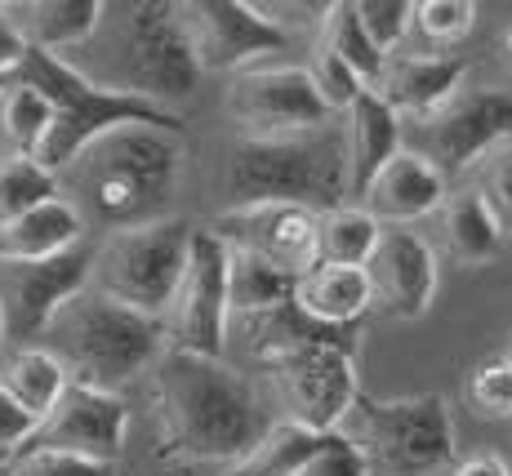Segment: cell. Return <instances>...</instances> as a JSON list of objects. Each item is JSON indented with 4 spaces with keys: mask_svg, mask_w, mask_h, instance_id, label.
<instances>
[{
    "mask_svg": "<svg viewBox=\"0 0 512 476\" xmlns=\"http://www.w3.org/2000/svg\"><path fill=\"white\" fill-rule=\"evenodd\" d=\"M156 370V405H161L170 445L201 463H236L254 450L272 428V401L241 370L214 356L170 352L165 347Z\"/></svg>",
    "mask_w": 512,
    "mask_h": 476,
    "instance_id": "obj_1",
    "label": "cell"
},
{
    "mask_svg": "<svg viewBox=\"0 0 512 476\" xmlns=\"http://www.w3.org/2000/svg\"><path fill=\"white\" fill-rule=\"evenodd\" d=\"M179 165V134L125 125V130L94 138L63 170L76 187V196H67V201L81 210L85 223L94 218L107 232L152 223V218H165V201L179 183Z\"/></svg>",
    "mask_w": 512,
    "mask_h": 476,
    "instance_id": "obj_2",
    "label": "cell"
},
{
    "mask_svg": "<svg viewBox=\"0 0 512 476\" xmlns=\"http://www.w3.org/2000/svg\"><path fill=\"white\" fill-rule=\"evenodd\" d=\"M41 347L58 356L76 388L121 396L143 370L161 361L165 325L85 285L76 299H67L54 312V321L41 334Z\"/></svg>",
    "mask_w": 512,
    "mask_h": 476,
    "instance_id": "obj_3",
    "label": "cell"
},
{
    "mask_svg": "<svg viewBox=\"0 0 512 476\" xmlns=\"http://www.w3.org/2000/svg\"><path fill=\"white\" fill-rule=\"evenodd\" d=\"M14 76H23L27 85H36L54 107V125H49L36 165H45L49 174L63 178V170L94 143V138L125 130V125H147V130H165V134H183V116L165 112V107L147 103V98L121 94L107 89L103 81H94L90 72L72 63V58H54L41 49H27L23 67Z\"/></svg>",
    "mask_w": 512,
    "mask_h": 476,
    "instance_id": "obj_4",
    "label": "cell"
},
{
    "mask_svg": "<svg viewBox=\"0 0 512 476\" xmlns=\"http://www.w3.org/2000/svg\"><path fill=\"white\" fill-rule=\"evenodd\" d=\"M232 205H303L326 214L348 192V143L339 130L290 134V138H236L228 152Z\"/></svg>",
    "mask_w": 512,
    "mask_h": 476,
    "instance_id": "obj_5",
    "label": "cell"
},
{
    "mask_svg": "<svg viewBox=\"0 0 512 476\" xmlns=\"http://www.w3.org/2000/svg\"><path fill=\"white\" fill-rule=\"evenodd\" d=\"M348 423L370 476H437L455 463V419L441 392L357 396Z\"/></svg>",
    "mask_w": 512,
    "mask_h": 476,
    "instance_id": "obj_6",
    "label": "cell"
},
{
    "mask_svg": "<svg viewBox=\"0 0 512 476\" xmlns=\"http://www.w3.org/2000/svg\"><path fill=\"white\" fill-rule=\"evenodd\" d=\"M116 14V81L107 89L147 98V103L179 112V103L196 94L201 85V63H196L192 36L183 23V5L170 0H134V5L107 9Z\"/></svg>",
    "mask_w": 512,
    "mask_h": 476,
    "instance_id": "obj_7",
    "label": "cell"
},
{
    "mask_svg": "<svg viewBox=\"0 0 512 476\" xmlns=\"http://www.w3.org/2000/svg\"><path fill=\"white\" fill-rule=\"evenodd\" d=\"M192 232L196 227L179 214L107 232L94 245L90 290H98L103 299H112L121 307H134V312L152 316V321H165L174 290L183 281Z\"/></svg>",
    "mask_w": 512,
    "mask_h": 476,
    "instance_id": "obj_8",
    "label": "cell"
},
{
    "mask_svg": "<svg viewBox=\"0 0 512 476\" xmlns=\"http://www.w3.org/2000/svg\"><path fill=\"white\" fill-rule=\"evenodd\" d=\"M272 388L285 405V423L303 432H343L352 405L361 396L357 379V343L352 334H334V339H312L294 352L268 361Z\"/></svg>",
    "mask_w": 512,
    "mask_h": 476,
    "instance_id": "obj_9",
    "label": "cell"
},
{
    "mask_svg": "<svg viewBox=\"0 0 512 476\" xmlns=\"http://www.w3.org/2000/svg\"><path fill=\"white\" fill-rule=\"evenodd\" d=\"M161 325H165V347H170V352L214 356V361H223V352H228V334H232L228 245H223L210 227H196L192 232L183 281H179V290H174V303Z\"/></svg>",
    "mask_w": 512,
    "mask_h": 476,
    "instance_id": "obj_10",
    "label": "cell"
},
{
    "mask_svg": "<svg viewBox=\"0 0 512 476\" xmlns=\"http://www.w3.org/2000/svg\"><path fill=\"white\" fill-rule=\"evenodd\" d=\"M223 112L236 121L241 138H290L317 134L330 125L308 67H250L236 72L223 89Z\"/></svg>",
    "mask_w": 512,
    "mask_h": 476,
    "instance_id": "obj_11",
    "label": "cell"
},
{
    "mask_svg": "<svg viewBox=\"0 0 512 476\" xmlns=\"http://www.w3.org/2000/svg\"><path fill=\"white\" fill-rule=\"evenodd\" d=\"M90 263H94L90 241L41 263L0 259V325H5V343L32 347L41 339L58 307L90 285Z\"/></svg>",
    "mask_w": 512,
    "mask_h": 476,
    "instance_id": "obj_12",
    "label": "cell"
},
{
    "mask_svg": "<svg viewBox=\"0 0 512 476\" xmlns=\"http://www.w3.org/2000/svg\"><path fill=\"white\" fill-rule=\"evenodd\" d=\"M512 143V94L508 89H459L441 112L423 121V152L446 183L455 174H468L490 152Z\"/></svg>",
    "mask_w": 512,
    "mask_h": 476,
    "instance_id": "obj_13",
    "label": "cell"
},
{
    "mask_svg": "<svg viewBox=\"0 0 512 476\" xmlns=\"http://www.w3.org/2000/svg\"><path fill=\"white\" fill-rule=\"evenodd\" d=\"M183 23L192 36L201 72H250L259 58L281 54L290 45L281 18L250 0H201L183 5Z\"/></svg>",
    "mask_w": 512,
    "mask_h": 476,
    "instance_id": "obj_14",
    "label": "cell"
},
{
    "mask_svg": "<svg viewBox=\"0 0 512 476\" xmlns=\"http://www.w3.org/2000/svg\"><path fill=\"white\" fill-rule=\"evenodd\" d=\"M210 232L228 250L272 263L294 281L317 267V214L303 210V205H281V201L232 205V210L214 218Z\"/></svg>",
    "mask_w": 512,
    "mask_h": 476,
    "instance_id": "obj_15",
    "label": "cell"
},
{
    "mask_svg": "<svg viewBox=\"0 0 512 476\" xmlns=\"http://www.w3.org/2000/svg\"><path fill=\"white\" fill-rule=\"evenodd\" d=\"M366 281L374 307H383L392 321H419V316H428L441 285L437 250L410 227H383L366 263Z\"/></svg>",
    "mask_w": 512,
    "mask_h": 476,
    "instance_id": "obj_16",
    "label": "cell"
},
{
    "mask_svg": "<svg viewBox=\"0 0 512 476\" xmlns=\"http://www.w3.org/2000/svg\"><path fill=\"white\" fill-rule=\"evenodd\" d=\"M125 436H130V405H125V396L76 388L72 383L27 445L81 454V459H98L116 468V459L125 450Z\"/></svg>",
    "mask_w": 512,
    "mask_h": 476,
    "instance_id": "obj_17",
    "label": "cell"
},
{
    "mask_svg": "<svg viewBox=\"0 0 512 476\" xmlns=\"http://www.w3.org/2000/svg\"><path fill=\"white\" fill-rule=\"evenodd\" d=\"M450 196V183L437 165L428 161L415 147H401L379 174L370 178V187L361 192V210H366L374 223H392V227H406L419 223V218L437 214Z\"/></svg>",
    "mask_w": 512,
    "mask_h": 476,
    "instance_id": "obj_18",
    "label": "cell"
},
{
    "mask_svg": "<svg viewBox=\"0 0 512 476\" xmlns=\"http://www.w3.org/2000/svg\"><path fill=\"white\" fill-rule=\"evenodd\" d=\"M468 63L450 54H401L388 58L374 94L392 107L397 116H415V121H428L432 112L450 103V98L464 89Z\"/></svg>",
    "mask_w": 512,
    "mask_h": 476,
    "instance_id": "obj_19",
    "label": "cell"
},
{
    "mask_svg": "<svg viewBox=\"0 0 512 476\" xmlns=\"http://www.w3.org/2000/svg\"><path fill=\"white\" fill-rule=\"evenodd\" d=\"M90 223L81 218L72 201L63 192L41 201L36 210L0 223V259L5 263H41V259H58V254L85 245Z\"/></svg>",
    "mask_w": 512,
    "mask_h": 476,
    "instance_id": "obj_20",
    "label": "cell"
},
{
    "mask_svg": "<svg viewBox=\"0 0 512 476\" xmlns=\"http://www.w3.org/2000/svg\"><path fill=\"white\" fill-rule=\"evenodd\" d=\"M5 14L23 32L27 49L67 58L72 49H85L98 36L107 5L103 0H27V5H5Z\"/></svg>",
    "mask_w": 512,
    "mask_h": 476,
    "instance_id": "obj_21",
    "label": "cell"
},
{
    "mask_svg": "<svg viewBox=\"0 0 512 476\" xmlns=\"http://www.w3.org/2000/svg\"><path fill=\"white\" fill-rule=\"evenodd\" d=\"M294 307H299L308 321L330 325V330H352L361 316L374 307L366 267H330L317 263L312 272H303L294 281Z\"/></svg>",
    "mask_w": 512,
    "mask_h": 476,
    "instance_id": "obj_22",
    "label": "cell"
},
{
    "mask_svg": "<svg viewBox=\"0 0 512 476\" xmlns=\"http://www.w3.org/2000/svg\"><path fill=\"white\" fill-rule=\"evenodd\" d=\"M348 192L361 196L370 187V178L401 152V116L383 103L379 94H361L348 107Z\"/></svg>",
    "mask_w": 512,
    "mask_h": 476,
    "instance_id": "obj_23",
    "label": "cell"
},
{
    "mask_svg": "<svg viewBox=\"0 0 512 476\" xmlns=\"http://www.w3.org/2000/svg\"><path fill=\"white\" fill-rule=\"evenodd\" d=\"M0 388L14 396L18 410L41 428L49 414H54V405L63 401V392L72 388V379L58 365V356H49L41 343H32V347H14L0 361Z\"/></svg>",
    "mask_w": 512,
    "mask_h": 476,
    "instance_id": "obj_24",
    "label": "cell"
},
{
    "mask_svg": "<svg viewBox=\"0 0 512 476\" xmlns=\"http://www.w3.org/2000/svg\"><path fill=\"white\" fill-rule=\"evenodd\" d=\"M437 214H441V245L459 267L490 263L499 254V245H504L495 214L477 192H450Z\"/></svg>",
    "mask_w": 512,
    "mask_h": 476,
    "instance_id": "obj_25",
    "label": "cell"
},
{
    "mask_svg": "<svg viewBox=\"0 0 512 476\" xmlns=\"http://www.w3.org/2000/svg\"><path fill=\"white\" fill-rule=\"evenodd\" d=\"M317 45L326 49V54L339 58V63L374 94V85H379L388 58L370 45L366 27H361V18H357V0H339V5L321 9V41Z\"/></svg>",
    "mask_w": 512,
    "mask_h": 476,
    "instance_id": "obj_26",
    "label": "cell"
},
{
    "mask_svg": "<svg viewBox=\"0 0 512 476\" xmlns=\"http://www.w3.org/2000/svg\"><path fill=\"white\" fill-rule=\"evenodd\" d=\"M49 125H54V107L36 85H27L23 76L0 81V138L9 143V156H32L41 152Z\"/></svg>",
    "mask_w": 512,
    "mask_h": 476,
    "instance_id": "obj_27",
    "label": "cell"
},
{
    "mask_svg": "<svg viewBox=\"0 0 512 476\" xmlns=\"http://www.w3.org/2000/svg\"><path fill=\"white\" fill-rule=\"evenodd\" d=\"M383 227L361 210V205H334L317 214V263L330 267H366L374 245H379Z\"/></svg>",
    "mask_w": 512,
    "mask_h": 476,
    "instance_id": "obj_28",
    "label": "cell"
},
{
    "mask_svg": "<svg viewBox=\"0 0 512 476\" xmlns=\"http://www.w3.org/2000/svg\"><path fill=\"white\" fill-rule=\"evenodd\" d=\"M294 299V276L277 272L272 263L250 259V254L228 250V312L232 321L263 316L272 307H285Z\"/></svg>",
    "mask_w": 512,
    "mask_h": 476,
    "instance_id": "obj_29",
    "label": "cell"
},
{
    "mask_svg": "<svg viewBox=\"0 0 512 476\" xmlns=\"http://www.w3.org/2000/svg\"><path fill=\"white\" fill-rule=\"evenodd\" d=\"M317 445H321L317 432H303V428H294V423L277 419V428L263 436V441L254 445L241 463H236V468H228V476H294L303 463L312 459Z\"/></svg>",
    "mask_w": 512,
    "mask_h": 476,
    "instance_id": "obj_30",
    "label": "cell"
},
{
    "mask_svg": "<svg viewBox=\"0 0 512 476\" xmlns=\"http://www.w3.org/2000/svg\"><path fill=\"white\" fill-rule=\"evenodd\" d=\"M49 196H58V174H49L32 156H9V161H0V223L36 210Z\"/></svg>",
    "mask_w": 512,
    "mask_h": 476,
    "instance_id": "obj_31",
    "label": "cell"
},
{
    "mask_svg": "<svg viewBox=\"0 0 512 476\" xmlns=\"http://www.w3.org/2000/svg\"><path fill=\"white\" fill-rule=\"evenodd\" d=\"M464 401L481 423H512V361L508 356H486L468 370Z\"/></svg>",
    "mask_w": 512,
    "mask_h": 476,
    "instance_id": "obj_32",
    "label": "cell"
},
{
    "mask_svg": "<svg viewBox=\"0 0 512 476\" xmlns=\"http://www.w3.org/2000/svg\"><path fill=\"white\" fill-rule=\"evenodd\" d=\"M357 18L366 27L370 45L383 58H392L397 45L410 36V27H415V5L410 0H357Z\"/></svg>",
    "mask_w": 512,
    "mask_h": 476,
    "instance_id": "obj_33",
    "label": "cell"
},
{
    "mask_svg": "<svg viewBox=\"0 0 512 476\" xmlns=\"http://www.w3.org/2000/svg\"><path fill=\"white\" fill-rule=\"evenodd\" d=\"M5 476H116V468L112 463H98V459H81V454L23 445L18 454H9Z\"/></svg>",
    "mask_w": 512,
    "mask_h": 476,
    "instance_id": "obj_34",
    "label": "cell"
},
{
    "mask_svg": "<svg viewBox=\"0 0 512 476\" xmlns=\"http://www.w3.org/2000/svg\"><path fill=\"white\" fill-rule=\"evenodd\" d=\"M415 27L432 45H459L477 27V5L472 0H423L415 5Z\"/></svg>",
    "mask_w": 512,
    "mask_h": 476,
    "instance_id": "obj_35",
    "label": "cell"
},
{
    "mask_svg": "<svg viewBox=\"0 0 512 476\" xmlns=\"http://www.w3.org/2000/svg\"><path fill=\"white\" fill-rule=\"evenodd\" d=\"M308 76H312V85H317V94H321V103L330 107L334 116H343L352 103H357L361 94H370L366 85L357 81V76L348 72V67L339 63L334 54H326V49L317 45V58H312V67H308Z\"/></svg>",
    "mask_w": 512,
    "mask_h": 476,
    "instance_id": "obj_36",
    "label": "cell"
},
{
    "mask_svg": "<svg viewBox=\"0 0 512 476\" xmlns=\"http://www.w3.org/2000/svg\"><path fill=\"white\" fill-rule=\"evenodd\" d=\"M477 196L490 205V214H495L499 232H504V241H508L512 236V143H504L499 152H490L486 161H481Z\"/></svg>",
    "mask_w": 512,
    "mask_h": 476,
    "instance_id": "obj_37",
    "label": "cell"
},
{
    "mask_svg": "<svg viewBox=\"0 0 512 476\" xmlns=\"http://www.w3.org/2000/svg\"><path fill=\"white\" fill-rule=\"evenodd\" d=\"M294 476H370V468H366L357 445L348 441V432H330V436H321L312 459Z\"/></svg>",
    "mask_w": 512,
    "mask_h": 476,
    "instance_id": "obj_38",
    "label": "cell"
},
{
    "mask_svg": "<svg viewBox=\"0 0 512 476\" xmlns=\"http://www.w3.org/2000/svg\"><path fill=\"white\" fill-rule=\"evenodd\" d=\"M32 436H36V423L18 410L14 396L0 388V454H5V459H9V454H18L27 441H32Z\"/></svg>",
    "mask_w": 512,
    "mask_h": 476,
    "instance_id": "obj_39",
    "label": "cell"
},
{
    "mask_svg": "<svg viewBox=\"0 0 512 476\" xmlns=\"http://www.w3.org/2000/svg\"><path fill=\"white\" fill-rule=\"evenodd\" d=\"M23 58H27V41L14 27V18L5 14V5H0V81H9L23 67Z\"/></svg>",
    "mask_w": 512,
    "mask_h": 476,
    "instance_id": "obj_40",
    "label": "cell"
},
{
    "mask_svg": "<svg viewBox=\"0 0 512 476\" xmlns=\"http://www.w3.org/2000/svg\"><path fill=\"white\" fill-rule=\"evenodd\" d=\"M455 476H512V463L504 454H472V459L455 463Z\"/></svg>",
    "mask_w": 512,
    "mask_h": 476,
    "instance_id": "obj_41",
    "label": "cell"
},
{
    "mask_svg": "<svg viewBox=\"0 0 512 476\" xmlns=\"http://www.w3.org/2000/svg\"><path fill=\"white\" fill-rule=\"evenodd\" d=\"M504 54H508V63H512V27H508V36H504Z\"/></svg>",
    "mask_w": 512,
    "mask_h": 476,
    "instance_id": "obj_42",
    "label": "cell"
},
{
    "mask_svg": "<svg viewBox=\"0 0 512 476\" xmlns=\"http://www.w3.org/2000/svg\"><path fill=\"white\" fill-rule=\"evenodd\" d=\"M5 468H9V459H5V454H0V476H5Z\"/></svg>",
    "mask_w": 512,
    "mask_h": 476,
    "instance_id": "obj_43",
    "label": "cell"
},
{
    "mask_svg": "<svg viewBox=\"0 0 512 476\" xmlns=\"http://www.w3.org/2000/svg\"><path fill=\"white\" fill-rule=\"evenodd\" d=\"M0 352H5V325H0Z\"/></svg>",
    "mask_w": 512,
    "mask_h": 476,
    "instance_id": "obj_44",
    "label": "cell"
},
{
    "mask_svg": "<svg viewBox=\"0 0 512 476\" xmlns=\"http://www.w3.org/2000/svg\"><path fill=\"white\" fill-rule=\"evenodd\" d=\"M504 356H508V361H512V334H508V352H504Z\"/></svg>",
    "mask_w": 512,
    "mask_h": 476,
    "instance_id": "obj_45",
    "label": "cell"
}]
</instances>
